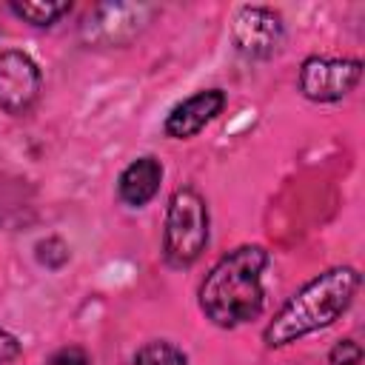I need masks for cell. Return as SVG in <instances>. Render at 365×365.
Here are the masks:
<instances>
[{
    "label": "cell",
    "instance_id": "1",
    "mask_svg": "<svg viewBox=\"0 0 365 365\" xmlns=\"http://www.w3.org/2000/svg\"><path fill=\"white\" fill-rule=\"evenodd\" d=\"M359 291V271L351 265H336L314 279H308L268 322L262 339L268 348H285L319 328L336 322L354 302Z\"/></svg>",
    "mask_w": 365,
    "mask_h": 365
},
{
    "label": "cell",
    "instance_id": "2",
    "mask_svg": "<svg viewBox=\"0 0 365 365\" xmlns=\"http://www.w3.org/2000/svg\"><path fill=\"white\" fill-rule=\"evenodd\" d=\"M268 251L262 245H240L228 251L200 285V308L220 328H237L259 317L265 305L262 271Z\"/></svg>",
    "mask_w": 365,
    "mask_h": 365
},
{
    "label": "cell",
    "instance_id": "3",
    "mask_svg": "<svg viewBox=\"0 0 365 365\" xmlns=\"http://www.w3.org/2000/svg\"><path fill=\"white\" fill-rule=\"evenodd\" d=\"M208 245V205L194 188H177L168 200L163 257L171 268H188Z\"/></svg>",
    "mask_w": 365,
    "mask_h": 365
},
{
    "label": "cell",
    "instance_id": "4",
    "mask_svg": "<svg viewBox=\"0 0 365 365\" xmlns=\"http://www.w3.org/2000/svg\"><path fill=\"white\" fill-rule=\"evenodd\" d=\"M362 77L359 60H334V57H308L299 68V91L314 103L342 100Z\"/></svg>",
    "mask_w": 365,
    "mask_h": 365
},
{
    "label": "cell",
    "instance_id": "5",
    "mask_svg": "<svg viewBox=\"0 0 365 365\" xmlns=\"http://www.w3.org/2000/svg\"><path fill=\"white\" fill-rule=\"evenodd\" d=\"M43 88V74L26 51H0V108L6 114H26Z\"/></svg>",
    "mask_w": 365,
    "mask_h": 365
},
{
    "label": "cell",
    "instance_id": "6",
    "mask_svg": "<svg viewBox=\"0 0 365 365\" xmlns=\"http://www.w3.org/2000/svg\"><path fill=\"white\" fill-rule=\"evenodd\" d=\"M285 26L282 17L274 9L265 6H245L237 11L234 26H231V37L240 54L251 57V60H265L271 57L279 43H282Z\"/></svg>",
    "mask_w": 365,
    "mask_h": 365
},
{
    "label": "cell",
    "instance_id": "7",
    "mask_svg": "<svg viewBox=\"0 0 365 365\" xmlns=\"http://www.w3.org/2000/svg\"><path fill=\"white\" fill-rule=\"evenodd\" d=\"M151 14H154L151 6H125V3L97 6L86 20V31L97 43L120 46V43H128Z\"/></svg>",
    "mask_w": 365,
    "mask_h": 365
},
{
    "label": "cell",
    "instance_id": "8",
    "mask_svg": "<svg viewBox=\"0 0 365 365\" xmlns=\"http://www.w3.org/2000/svg\"><path fill=\"white\" fill-rule=\"evenodd\" d=\"M222 108H225V94L220 88L197 91L171 108V114L165 117V134L174 140H188L200 134Z\"/></svg>",
    "mask_w": 365,
    "mask_h": 365
},
{
    "label": "cell",
    "instance_id": "9",
    "mask_svg": "<svg viewBox=\"0 0 365 365\" xmlns=\"http://www.w3.org/2000/svg\"><path fill=\"white\" fill-rule=\"evenodd\" d=\"M160 180H163V165L157 157H137L134 163H128L117 180V194L125 205L140 208L148 200H154V194L160 191Z\"/></svg>",
    "mask_w": 365,
    "mask_h": 365
},
{
    "label": "cell",
    "instance_id": "10",
    "mask_svg": "<svg viewBox=\"0 0 365 365\" xmlns=\"http://www.w3.org/2000/svg\"><path fill=\"white\" fill-rule=\"evenodd\" d=\"M68 9H71V3H66V0H26V3H11V11L17 17H23L26 23H31V26H51Z\"/></svg>",
    "mask_w": 365,
    "mask_h": 365
},
{
    "label": "cell",
    "instance_id": "11",
    "mask_svg": "<svg viewBox=\"0 0 365 365\" xmlns=\"http://www.w3.org/2000/svg\"><path fill=\"white\" fill-rule=\"evenodd\" d=\"M134 365H188V359H185V354L174 342L154 339V342H145L137 351Z\"/></svg>",
    "mask_w": 365,
    "mask_h": 365
},
{
    "label": "cell",
    "instance_id": "12",
    "mask_svg": "<svg viewBox=\"0 0 365 365\" xmlns=\"http://www.w3.org/2000/svg\"><path fill=\"white\" fill-rule=\"evenodd\" d=\"M328 362L331 365H359L362 362V348L356 339H339L331 354H328Z\"/></svg>",
    "mask_w": 365,
    "mask_h": 365
},
{
    "label": "cell",
    "instance_id": "13",
    "mask_svg": "<svg viewBox=\"0 0 365 365\" xmlns=\"http://www.w3.org/2000/svg\"><path fill=\"white\" fill-rule=\"evenodd\" d=\"M46 365H88V354L77 345H68V348H60L57 354H51Z\"/></svg>",
    "mask_w": 365,
    "mask_h": 365
},
{
    "label": "cell",
    "instance_id": "14",
    "mask_svg": "<svg viewBox=\"0 0 365 365\" xmlns=\"http://www.w3.org/2000/svg\"><path fill=\"white\" fill-rule=\"evenodd\" d=\"M17 354H20V342H17V336L0 328V365H9Z\"/></svg>",
    "mask_w": 365,
    "mask_h": 365
}]
</instances>
